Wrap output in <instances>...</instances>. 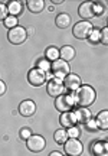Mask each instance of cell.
<instances>
[{"label":"cell","mask_w":108,"mask_h":156,"mask_svg":"<svg viewBox=\"0 0 108 156\" xmlns=\"http://www.w3.org/2000/svg\"><path fill=\"white\" fill-rule=\"evenodd\" d=\"M95 120H97L98 129L107 130L108 129V110H101V112L98 113V116Z\"/></svg>","instance_id":"ffe728a7"},{"label":"cell","mask_w":108,"mask_h":156,"mask_svg":"<svg viewBox=\"0 0 108 156\" xmlns=\"http://www.w3.org/2000/svg\"><path fill=\"white\" fill-rule=\"evenodd\" d=\"M52 3H53V5H62L63 0H52Z\"/></svg>","instance_id":"d6a6232c"},{"label":"cell","mask_w":108,"mask_h":156,"mask_svg":"<svg viewBox=\"0 0 108 156\" xmlns=\"http://www.w3.org/2000/svg\"><path fill=\"white\" fill-rule=\"evenodd\" d=\"M91 153L94 156H108V143L105 140H97L91 145Z\"/></svg>","instance_id":"5bb4252c"},{"label":"cell","mask_w":108,"mask_h":156,"mask_svg":"<svg viewBox=\"0 0 108 156\" xmlns=\"http://www.w3.org/2000/svg\"><path fill=\"white\" fill-rule=\"evenodd\" d=\"M75 106H76V103H75V98H74V93L62 94L59 97H56V100H55V108L61 113L72 112Z\"/></svg>","instance_id":"7a4b0ae2"},{"label":"cell","mask_w":108,"mask_h":156,"mask_svg":"<svg viewBox=\"0 0 108 156\" xmlns=\"http://www.w3.org/2000/svg\"><path fill=\"white\" fill-rule=\"evenodd\" d=\"M39 69H42L43 73H48V71H51V62L48 61V59H39L38 62V67Z\"/></svg>","instance_id":"d4e9b609"},{"label":"cell","mask_w":108,"mask_h":156,"mask_svg":"<svg viewBox=\"0 0 108 156\" xmlns=\"http://www.w3.org/2000/svg\"><path fill=\"white\" fill-rule=\"evenodd\" d=\"M7 16H9V13H7V7H6V5L5 3H0V22H3Z\"/></svg>","instance_id":"f546056e"},{"label":"cell","mask_w":108,"mask_h":156,"mask_svg":"<svg viewBox=\"0 0 108 156\" xmlns=\"http://www.w3.org/2000/svg\"><path fill=\"white\" fill-rule=\"evenodd\" d=\"M100 42L103 45H108V28L100 29Z\"/></svg>","instance_id":"4316f807"},{"label":"cell","mask_w":108,"mask_h":156,"mask_svg":"<svg viewBox=\"0 0 108 156\" xmlns=\"http://www.w3.org/2000/svg\"><path fill=\"white\" fill-rule=\"evenodd\" d=\"M63 152L66 156H81L84 152V145L79 139H68L63 143Z\"/></svg>","instance_id":"8992f818"},{"label":"cell","mask_w":108,"mask_h":156,"mask_svg":"<svg viewBox=\"0 0 108 156\" xmlns=\"http://www.w3.org/2000/svg\"><path fill=\"white\" fill-rule=\"evenodd\" d=\"M17 112L23 117H32L35 113H36V104H35V101H32V100H23L22 103L19 104Z\"/></svg>","instance_id":"7c38bea8"},{"label":"cell","mask_w":108,"mask_h":156,"mask_svg":"<svg viewBox=\"0 0 108 156\" xmlns=\"http://www.w3.org/2000/svg\"><path fill=\"white\" fill-rule=\"evenodd\" d=\"M74 114H75V119H76V123L84 124V126L92 119L91 110H89V108H85V107H78L74 112Z\"/></svg>","instance_id":"4fadbf2b"},{"label":"cell","mask_w":108,"mask_h":156,"mask_svg":"<svg viewBox=\"0 0 108 156\" xmlns=\"http://www.w3.org/2000/svg\"><path fill=\"white\" fill-rule=\"evenodd\" d=\"M6 91H7V85H6L5 81H2V80H0V97H2V95H5Z\"/></svg>","instance_id":"4dcf8cb0"},{"label":"cell","mask_w":108,"mask_h":156,"mask_svg":"<svg viewBox=\"0 0 108 156\" xmlns=\"http://www.w3.org/2000/svg\"><path fill=\"white\" fill-rule=\"evenodd\" d=\"M51 73L53 75V78L63 81V78L71 73V68H69L68 62L62 61V59H56V61L51 62Z\"/></svg>","instance_id":"277c9868"},{"label":"cell","mask_w":108,"mask_h":156,"mask_svg":"<svg viewBox=\"0 0 108 156\" xmlns=\"http://www.w3.org/2000/svg\"><path fill=\"white\" fill-rule=\"evenodd\" d=\"M6 7H7V13H9V16L17 17L23 12L22 2H17V0H10V2H7V3H6Z\"/></svg>","instance_id":"2e32d148"},{"label":"cell","mask_w":108,"mask_h":156,"mask_svg":"<svg viewBox=\"0 0 108 156\" xmlns=\"http://www.w3.org/2000/svg\"><path fill=\"white\" fill-rule=\"evenodd\" d=\"M78 15L79 17H82V20H91L97 16V12H95V2H84L81 3L78 7Z\"/></svg>","instance_id":"ba28073f"},{"label":"cell","mask_w":108,"mask_h":156,"mask_svg":"<svg viewBox=\"0 0 108 156\" xmlns=\"http://www.w3.org/2000/svg\"><path fill=\"white\" fill-rule=\"evenodd\" d=\"M71 16L68 13H59L56 17H55V25H56L59 29H66L71 26Z\"/></svg>","instance_id":"ac0fdd59"},{"label":"cell","mask_w":108,"mask_h":156,"mask_svg":"<svg viewBox=\"0 0 108 156\" xmlns=\"http://www.w3.org/2000/svg\"><path fill=\"white\" fill-rule=\"evenodd\" d=\"M26 147L33 153H39L46 147V140L43 136L40 134H32L28 140H26Z\"/></svg>","instance_id":"52a82bcc"},{"label":"cell","mask_w":108,"mask_h":156,"mask_svg":"<svg viewBox=\"0 0 108 156\" xmlns=\"http://www.w3.org/2000/svg\"><path fill=\"white\" fill-rule=\"evenodd\" d=\"M85 127H86V130H89V132H95V130H98L97 120H95V119H91V120L85 124Z\"/></svg>","instance_id":"f1b7e54d"},{"label":"cell","mask_w":108,"mask_h":156,"mask_svg":"<svg viewBox=\"0 0 108 156\" xmlns=\"http://www.w3.org/2000/svg\"><path fill=\"white\" fill-rule=\"evenodd\" d=\"M66 133H68V139H79L81 130L76 126H74V127L66 129Z\"/></svg>","instance_id":"603a6c76"},{"label":"cell","mask_w":108,"mask_h":156,"mask_svg":"<svg viewBox=\"0 0 108 156\" xmlns=\"http://www.w3.org/2000/svg\"><path fill=\"white\" fill-rule=\"evenodd\" d=\"M45 81H46V75L39 68H32L28 73V83L32 87H40L42 84H45Z\"/></svg>","instance_id":"30bf717a"},{"label":"cell","mask_w":108,"mask_h":156,"mask_svg":"<svg viewBox=\"0 0 108 156\" xmlns=\"http://www.w3.org/2000/svg\"><path fill=\"white\" fill-rule=\"evenodd\" d=\"M53 139L58 145H63L66 140H68V133H66V129H59L53 133Z\"/></svg>","instance_id":"7402d4cb"},{"label":"cell","mask_w":108,"mask_h":156,"mask_svg":"<svg viewBox=\"0 0 108 156\" xmlns=\"http://www.w3.org/2000/svg\"><path fill=\"white\" fill-rule=\"evenodd\" d=\"M7 39H9V42L13 45H22L23 42L28 39V30H26V28L17 25L16 28L9 29V32H7Z\"/></svg>","instance_id":"5b68a950"},{"label":"cell","mask_w":108,"mask_h":156,"mask_svg":"<svg viewBox=\"0 0 108 156\" xmlns=\"http://www.w3.org/2000/svg\"><path fill=\"white\" fill-rule=\"evenodd\" d=\"M88 39L91 41L92 44H97V42H100V29H92V32L89 34V36H88Z\"/></svg>","instance_id":"83f0119b"},{"label":"cell","mask_w":108,"mask_h":156,"mask_svg":"<svg viewBox=\"0 0 108 156\" xmlns=\"http://www.w3.org/2000/svg\"><path fill=\"white\" fill-rule=\"evenodd\" d=\"M3 23H5V26L7 29L16 28V26H17V17H15V16H7L5 20H3Z\"/></svg>","instance_id":"cb8c5ba5"},{"label":"cell","mask_w":108,"mask_h":156,"mask_svg":"<svg viewBox=\"0 0 108 156\" xmlns=\"http://www.w3.org/2000/svg\"><path fill=\"white\" fill-rule=\"evenodd\" d=\"M74 98H75L76 106L88 108L89 106L94 104V101H95V98H97V93H95L94 87L85 84V85H81L79 88L74 93Z\"/></svg>","instance_id":"6da1fadb"},{"label":"cell","mask_w":108,"mask_h":156,"mask_svg":"<svg viewBox=\"0 0 108 156\" xmlns=\"http://www.w3.org/2000/svg\"><path fill=\"white\" fill-rule=\"evenodd\" d=\"M75 54H76V52H75L74 46L65 45V46H62V48L59 49V59H62V61H65V62H69L75 58Z\"/></svg>","instance_id":"e0dca14e"},{"label":"cell","mask_w":108,"mask_h":156,"mask_svg":"<svg viewBox=\"0 0 108 156\" xmlns=\"http://www.w3.org/2000/svg\"><path fill=\"white\" fill-rule=\"evenodd\" d=\"M63 88L71 91V93H75L76 90L79 88L81 85H82V81H81V77L78 74H74V73H69L66 77L63 78Z\"/></svg>","instance_id":"9c48e42d"},{"label":"cell","mask_w":108,"mask_h":156,"mask_svg":"<svg viewBox=\"0 0 108 156\" xmlns=\"http://www.w3.org/2000/svg\"><path fill=\"white\" fill-rule=\"evenodd\" d=\"M48 156H65L62 153V152H58V151H55V152H51V153H49V155Z\"/></svg>","instance_id":"1f68e13d"},{"label":"cell","mask_w":108,"mask_h":156,"mask_svg":"<svg viewBox=\"0 0 108 156\" xmlns=\"http://www.w3.org/2000/svg\"><path fill=\"white\" fill-rule=\"evenodd\" d=\"M32 134H33V133H32V130H30L29 127H23V129H20V132H19V137L26 142V140H28Z\"/></svg>","instance_id":"484cf974"},{"label":"cell","mask_w":108,"mask_h":156,"mask_svg":"<svg viewBox=\"0 0 108 156\" xmlns=\"http://www.w3.org/2000/svg\"><path fill=\"white\" fill-rule=\"evenodd\" d=\"M59 123H61L62 129H69V127H74V126H76V119H75L74 112L61 113Z\"/></svg>","instance_id":"9a60e30c"},{"label":"cell","mask_w":108,"mask_h":156,"mask_svg":"<svg viewBox=\"0 0 108 156\" xmlns=\"http://www.w3.org/2000/svg\"><path fill=\"white\" fill-rule=\"evenodd\" d=\"M26 6H28L29 12H32V13H40V12H43V9H45V2L43 0H28Z\"/></svg>","instance_id":"d6986e66"},{"label":"cell","mask_w":108,"mask_h":156,"mask_svg":"<svg viewBox=\"0 0 108 156\" xmlns=\"http://www.w3.org/2000/svg\"><path fill=\"white\" fill-rule=\"evenodd\" d=\"M46 91H48V94L51 95V97H59V95L63 94V84L61 80H56V78H52L49 80V83H48V87H46Z\"/></svg>","instance_id":"8fae6325"},{"label":"cell","mask_w":108,"mask_h":156,"mask_svg":"<svg viewBox=\"0 0 108 156\" xmlns=\"http://www.w3.org/2000/svg\"><path fill=\"white\" fill-rule=\"evenodd\" d=\"M92 26L91 22H88V20H81V22L75 23L74 28H72V35H74V38L79 39V41H85L88 39L89 34L92 32Z\"/></svg>","instance_id":"3957f363"},{"label":"cell","mask_w":108,"mask_h":156,"mask_svg":"<svg viewBox=\"0 0 108 156\" xmlns=\"http://www.w3.org/2000/svg\"><path fill=\"white\" fill-rule=\"evenodd\" d=\"M45 56H46L45 59H48L49 62L56 61V59H59V49L55 48V46H49L45 51Z\"/></svg>","instance_id":"44dd1931"}]
</instances>
